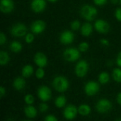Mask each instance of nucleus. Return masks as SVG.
Listing matches in <instances>:
<instances>
[{"label":"nucleus","mask_w":121,"mask_h":121,"mask_svg":"<svg viewBox=\"0 0 121 121\" xmlns=\"http://www.w3.org/2000/svg\"><path fill=\"white\" fill-rule=\"evenodd\" d=\"M34 62L39 67L43 68L48 64V58L44 53L38 52L34 56Z\"/></svg>","instance_id":"4468645a"},{"label":"nucleus","mask_w":121,"mask_h":121,"mask_svg":"<svg viewBox=\"0 0 121 121\" xmlns=\"http://www.w3.org/2000/svg\"><path fill=\"white\" fill-rule=\"evenodd\" d=\"M92 32H93V27L89 23H84L81 28V33L85 37L89 36L92 33Z\"/></svg>","instance_id":"a211bd4d"},{"label":"nucleus","mask_w":121,"mask_h":121,"mask_svg":"<svg viewBox=\"0 0 121 121\" xmlns=\"http://www.w3.org/2000/svg\"><path fill=\"white\" fill-rule=\"evenodd\" d=\"M110 76L107 72H101L99 76V81L102 84H106L109 82Z\"/></svg>","instance_id":"b1692460"},{"label":"nucleus","mask_w":121,"mask_h":121,"mask_svg":"<svg viewBox=\"0 0 121 121\" xmlns=\"http://www.w3.org/2000/svg\"><path fill=\"white\" fill-rule=\"evenodd\" d=\"M116 63L119 67H121V51L118 55V57H117V59H116Z\"/></svg>","instance_id":"e433bc0d"},{"label":"nucleus","mask_w":121,"mask_h":121,"mask_svg":"<svg viewBox=\"0 0 121 121\" xmlns=\"http://www.w3.org/2000/svg\"><path fill=\"white\" fill-rule=\"evenodd\" d=\"M89 70V65L86 61L81 60L79 61L75 67V73L78 77L82 78L85 77Z\"/></svg>","instance_id":"39448f33"},{"label":"nucleus","mask_w":121,"mask_h":121,"mask_svg":"<svg viewBox=\"0 0 121 121\" xmlns=\"http://www.w3.org/2000/svg\"><path fill=\"white\" fill-rule=\"evenodd\" d=\"M63 57L65 60L68 62L77 61L80 57L79 50H77L76 48L66 49L63 52Z\"/></svg>","instance_id":"7ed1b4c3"},{"label":"nucleus","mask_w":121,"mask_h":121,"mask_svg":"<svg viewBox=\"0 0 121 121\" xmlns=\"http://www.w3.org/2000/svg\"><path fill=\"white\" fill-rule=\"evenodd\" d=\"M78 112L79 113L80 115L83 116H86L91 113V108L89 106L86 104H82L78 108Z\"/></svg>","instance_id":"aec40b11"},{"label":"nucleus","mask_w":121,"mask_h":121,"mask_svg":"<svg viewBox=\"0 0 121 121\" xmlns=\"http://www.w3.org/2000/svg\"><path fill=\"white\" fill-rule=\"evenodd\" d=\"M46 28V24L43 21L41 20H37L35 21L30 26L31 31L34 34H40L43 33Z\"/></svg>","instance_id":"9d476101"},{"label":"nucleus","mask_w":121,"mask_h":121,"mask_svg":"<svg viewBox=\"0 0 121 121\" xmlns=\"http://www.w3.org/2000/svg\"><path fill=\"white\" fill-rule=\"evenodd\" d=\"M45 7V0H33L31 2V9L35 13H40L43 11Z\"/></svg>","instance_id":"2eb2a0df"},{"label":"nucleus","mask_w":121,"mask_h":121,"mask_svg":"<svg viewBox=\"0 0 121 121\" xmlns=\"http://www.w3.org/2000/svg\"><path fill=\"white\" fill-rule=\"evenodd\" d=\"M24 112L28 118H34L37 116V110L32 105H28V106L24 108Z\"/></svg>","instance_id":"f3484780"},{"label":"nucleus","mask_w":121,"mask_h":121,"mask_svg":"<svg viewBox=\"0 0 121 121\" xmlns=\"http://www.w3.org/2000/svg\"><path fill=\"white\" fill-rule=\"evenodd\" d=\"M74 40V35L72 33V32L69 30H65L61 33L60 37V42L64 45L71 44Z\"/></svg>","instance_id":"f8f14e48"},{"label":"nucleus","mask_w":121,"mask_h":121,"mask_svg":"<svg viewBox=\"0 0 121 121\" xmlns=\"http://www.w3.org/2000/svg\"><path fill=\"white\" fill-rule=\"evenodd\" d=\"M95 29L100 33H106L109 31L110 26L108 23L102 19L97 20L94 23Z\"/></svg>","instance_id":"1a4fd4ad"},{"label":"nucleus","mask_w":121,"mask_h":121,"mask_svg":"<svg viewBox=\"0 0 121 121\" xmlns=\"http://www.w3.org/2000/svg\"><path fill=\"white\" fill-rule=\"evenodd\" d=\"M78 113V109L73 105H69L64 110V117L67 120H73L76 118Z\"/></svg>","instance_id":"9b49d317"},{"label":"nucleus","mask_w":121,"mask_h":121,"mask_svg":"<svg viewBox=\"0 0 121 121\" xmlns=\"http://www.w3.org/2000/svg\"><path fill=\"white\" fill-rule=\"evenodd\" d=\"M81 26V23L79 21H74L71 23V28L72 30H78Z\"/></svg>","instance_id":"cd10ccee"},{"label":"nucleus","mask_w":121,"mask_h":121,"mask_svg":"<svg viewBox=\"0 0 121 121\" xmlns=\"http://www.w3.org/2000/svg\"><path fill=\"white\" fill-rule=\"evenodd\" d=\"M111 108H112L111 103L106 99H102L99 100L96 105V108L97 111L101 113H105L108 112L111 109Z\"/></svg>","instance_id":"423d86ee"},{"label":"nucleus","mask_w":121,"mask_h":121,"mask_svg":"<svg viewBox=\"0 0 121 121\" xmlns=\"http://www.w3.org/2000/svg\"><path fill=\"white\" fill-rule=\"evenodd\" d=\"M33 73V67L30 65H25L21 71L22 76L23 77H30Z\"/></svg>","instance_id":"6ab92c4d"},{"label":"nucleus","mask_w":121,"mask_h":121,"mask_svg":"<svg viewBox=\"0 0 121 121\" xmlns=\"http://www.w3.org/2000/svg\"><path fill=\"white\" fill-rule=\"evenodd\" d=\"M82 16L87 21H93L97 16V9L91 5H84L81 9Z\"/></svg>","instance_id":"f257e3e1"},{"label":"nucleus","mask_w":121,"mask_h":121,"mask_svg":"<svg viewBox=\"0 0 121 121\" xmlns=\"http://www.w3.org/2000/svg\"><path fill=\"white\" fill-rule=\"evenodd\" d=\"M101 43L102 44V45H105V46H108V45H109V41L107 40V39H101Z\"/></svg>","instance_id":"4c0bfd02"},{"label":"nucleus","mask_w":121,"mask_h":121,"mask_svg":"<svg viewBox=\"0 0 121 121\" xmlns=\"http://www.w3.org/2000/svg\"><path fill=\"white\" fill-rule=\"evenodd\" d=\"M52 86L56 91L59 92H64L69 88V82L65 77L62 76H57L53 79Z\"/></svg>","instance_id":"f03ea898"},{"label":"nucleus","mask_w":121,"mask_h":121,"mask_svg":"<svg viewBox=\"0 0 121 121\" xmlns=\"http://www.w3.org/2000/svg\"><path fill=\"white\" fill-rule=\"evenodd\" d=\"M120 2H121V0H120Z\"/></svg>","instance_id":"37998d69"},{"label":"nucleus","mask_w":121,"mask_h":121,"mask_svg":"<svg viewBox=\"0 0 121 121\" xmlns=\"http://www.w3.org/2000/svg\"><path fill=\"white\" fill-rule=\"evenodd\" d=\"M39 110H40V112L45 113V112H46L48 110V106L46 104H45V103H42L39 106Z\"/></svg>","instance_id":"7c9ffc66"},{"label":"nucleus","mask_w":121,"mask_h":121,"mask_svg":"<svg viewBox=\"0 0 121 121\" xmlns=\"http://www.w3.org/2000/svg\"><path fill=\"white\" fill-rule=\"evenodd\" d=\"M13 86L16 90L21 91L24 89V87L26 86V81L22 77H17L14 79Z\"/></svg>","instance_id":"dca6fc26"},{"label":"nucleus","mask_w":121,"mask_h":121,"mask_svg":"<svg viewBox=\"0 0 121 121\" xmlns=\"http://www.w3.org/2000/svg\"><path fill=\"white\" fill-rule=\"evenodd\" d=\"M24 100L28 105H32L34 103V97L31 94H27L25 96Z\"/></svg>","instance_id":"bb28decb"},{"label":"nucleus","mask_w":121,"mask_h":121,"mask_svg":"<svg viewBox=\"0 0 121 121\" xmlns=\"http://www.w3.org/2000/svg\"><path fill=\"white\" fill-rule=\"evenodd\" d=\"M6 94V89L4 86L0 87V98H3Z\"/></svg>","instance_id":"c9c22d12"},{"label":"nucleus","mask_w":121,"mask_h":121,"mask_svg":"<svg viewBox=\"0 0 121 121\" xmlns=\"http://www.w3.org/2000/svg\"><path fill=\"white\" fill-rule=\"evenodd\" d=\"M27 28L23 23H16L12 26L11 28V33L17 38H21L26 35Z\"/></svg>","instance_id":"20e7f679"},{"label":"nucleus","mask_w":121,"mask_h":121,"mask_svg":"<svg viewBox=\"0 0 121 121\" xmlns=\"http://www.w3.org/2000/svg\"><path fill=\"white\" fill-rule=\"evenodd\" d=\"M6 41V37L4 35V33H0V45H3Z\"/></svg>","instance_id":"473e14b6"},{"label":"nucleus","mask_w":121,"mask_h":121,"mask_svg":"<svg viewBox=\"0 0 121 121\" xmlns=\"http://www.w3.org/2000/svg\"><path fill=\"white\" fill-rule=\"evenodd\" d=\"M115 16H116V19L121 22V8H118L116 9L115 12Z\"/></svg>","instance_id":"2f4dec72"},{"label":"nucleus","mask_w":121,"mask_h":121,"mask_svg":"<svg viewBox=\"0 0 121 121\" xmlns=\"http://www.w3.org/2000/svg\"><path fill=\"white\" fill-rule=\"evenodd\" d=\"M48 1H50V2H52V3H54V2H55V1H57V0H48Z\"/></svg>","instance_id":"a19ab883"},{"label":"nucleus","mask_w":121,"mask_h":121,"mask_svg":"<svg viewBox=\"0 0 121 121\" xmlns=\"http://www.w3.org/2000/svg\"><path fill=\"white\" fill-rule=\"evenodd\" d=\"M89 49V44L86 42H82L79 45V50L80 52H86Z\"/></svg>","instance_id":"c85d7f7f"},{"label":"nucleus","mask_w":121,"mask_h":121,"mask_svg":"<svg viewBox=\"0 0 121 121\" xmlns=\"http://www.w3.org/2000/svg\"><path fill=\"white\" fill-rule=\"evenodd\" d=\"M118 1H119V0H111V2H112L113 4H117V3L118 2Z\"/></svg>","instance_id":"ea45409f"},{"label":"nucleus","mask_w":121,"mask_h":121,"mask_svg":"<svg viewBox=\"0 0 121 121\" xmlns=\"http://www.w3.org/2000/svg\"><path fill=\"white\" fill-rule=\"evenodd\" d=\"M35 76L38 79H43L45 76V71L44 69H43V67H39L37 70H36V72H35Z\"/></svg>","instance_id":"a878e982"},{"label":"nucleus","mask_w":121,"mask_h":121,"mask_svg":"<svg viewBox=\"0 0 121 121\" xmlns=\"http://www.w3.org/2000/svg\"><path fill=\"white\" fill-rule=\"evenodd\" d=\"M94 1L98 6H103L106 3L107 0H94Z\"/></svg>","instance_id":"f704fd0d"},{"label":"nucleus","mask_w":121,"mask_h":121,"mask_svg":"<svg viewBox=\"0 0 121 121\" xmlns=\"http://www.w3.org/2000/svg\"><path fill=\"white\" fill-rule=\"evenodd\" d=\"M116 121H121V118H118V119H116Z\"/></svg>","instance_id":"79ce46f5"},{"label":"nucleus","mask_w":121,"mask_h":121,"mask_svg":"<svg viewBox=\"0 0 121 121\" xmlns=\"http://www.w3.org/2000/svg\"><path fill=\"white\" fill-rule=\"evenodd\" d=\"M44 120L45 121H57V118L53 115H48L45 118Z\"/></svg>","instance_id":"72a5a7b5"},{"label":"nucleus","mask_w":121,"mask_h":121,"mask_svg":"<svg viewBox=\"0 0 121 121\" xmlns=\"http://www.w3.org/2000/svg\"><path fill=\"white\" fill-rule=\"evenodd\" d=\"M117 102L121 106V92L119 93L117 96Z\"/></svg>","instance_id":"58836bf2"},{"label":"nucleus","mask_w":121,"mask_h":121,"mask_svg":"<svg viewBox=\"0 0 121 121\" xmlns=\"http://www.w3.org/2000/svg\"><path fill=\"white\" fill-rule=\"evenodd\" d=\"M10 50L13 52H18L22 50V45L18 41H13L9 45Z\"/></svg>","instance_id":"412c9836"},{"label":"nucleus","mask_w":121,"mask_h":121,"mask_svg":"<svg viewBox=\"0 0 121 121\" xmlns=\"http://www.w3.org/2000/svg\"><path fill=\"white\" fill-rule=\"evenodd\" d=\"M38 96L43 101H48L52 96L51 90L46 86H42L38 89Z\"/></svg>","instance_id":"6e6552de"},{"label":"nucleus","mask_w":121,"mask_h":121,"mask_svg":"<svg viewBox=\"0 0 121 121\" xmlns=\"http://www.w3.org/2000/svg\"><path fill=\"white\" fill-rule=\"evenodd\" d=\"M84 91L86 95L92 96L96 95L99 91V85L98 83L94 81L89 82L84 87Z\"/></svg>","instance_id":"0eeeda50"},{"label":"nucleus","mask_w":121,"mask_h":121,"mask_svg":"<svg viewBox=\"0 0 121 121\" xmlns=\"http://www.w3.org/2000/svg\"><path fill=\"white\" fill-rule=\"evenodd\" d=\"M113 79L118 83H121V69L116 68L113 72Z\"/></svg>","instance_id":"393cba45"},{"label":"nucleus","mask_w":121,"mask_h":121,"mask_svg":"<svg viewBox=\"0 0 121 121\" xmlns=\"http://www.w3.org/2000/svg\"><path fill=\"white\" fill-rule=\"evenodd\" d=\"M25 40L28 44L32 43L33 42V40H34V35L33 33H27L26 35Z\"/></svg>","instance_id":"c756f323"},{"label":"nucleus","mask_w":121,"mask_h":121,"mask_svg":"<svg viewBox=\"0 0 121 121\" xmlns=\"http://www.w3.org/2000/svg\"><path fill=\"white\" fill-rule=\"evenodd\" d=\"M9 61V56L5 51L0 52V65L1 66L6 65Z\"/></svg>","instance_id":"4be33fe9"},{"label":"nucleus","mask_w":121,"mask_h":121,"mask_svg":"<svg viewBox=\"0 0 121 121\" xmlns=\"http://www.w3.org/2000/svg\"><path fill=\"white\" fill-rule=\"evenodd\" d=\"M67 102L66 98L64 96H60L56 98L55 101V104L57 108H62L65 106Z\"/></svg>","instance_id":"5701e85b"},{"label":"nucleus","mask_w":121,"mask_h":121,"mask_svg":"<svg viewBox=\"0 0 121 121\" xmlns=\"http://www.w3.org/2000/svg\"><path fill=\"white\" fill-rule=\"evenodd\" d=\"M14 8V4L12 0H1L0 10L4 13H11Z\"/></svg>","instance_id":"ddd939ff"}]
</instances>
